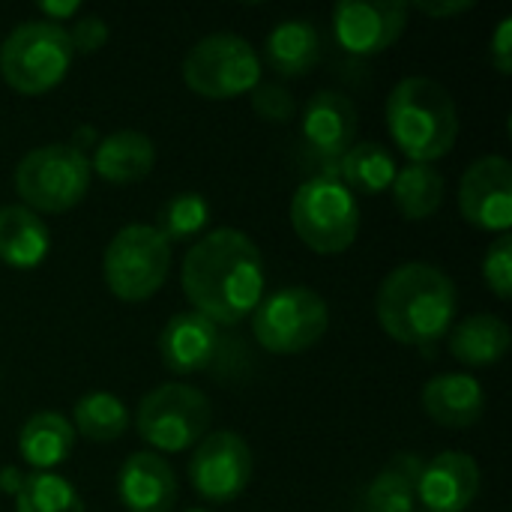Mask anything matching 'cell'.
Instances as JSON below:
<instances>
[{"label": "cell", "instance_id": "21", "mask_svg": "<svg viewBox=\"0 0 512 512\" xmlns=\"http://www.w3.org/2000/svg\"><path fill=\"white\" fill-rule=\"evenodd\" d=\"M264 60L282 78L309 75L321 60V33L306 18L279 21L264 42Z\"/></svg>", "mask_w": 512, "mask_h": 512}, {"label": "cell", "instance_id": "14", "mask_svg": "<svg viewBox=\"0 0 512 512\" xmlns=\"http://www.w3.org/2000/svg\"><path fill=\"white\" fill-rule=\"evenodd\" d=\"M357 138V108L339 90H318L303 108V141L318 162L327 168L324 177H333L336 162L354 147Z\"/></svg>", "mask_w": 512, "mask_h": 512}, {"label": "cell", "instance_id": "33", "mask_svg": "<svg viewBox=\"0 0 512 512\" xmlns=\"http://www.w3.org/2000/svg\"><path fill=\"white\" fill-rule=\"evenodd\" d=\"M489 60L501 75L512 72V18H501L495 36H492V48H489Z\"/></svg>", "mask_w": 512, "mask_h": 512}, {"label": "cell", "instance_id": "4", "mask_svg": "<svg viewBox=\"0 0 512 512\" xmlns=\"http://www.w3.org/2000/svg\"><path fill=\"white\" fill-rule=\"evenodd\" d=\"M72 42L63 24L45 18L18 24L0 45V78L24 96L54 90L72 66Z\"/></svg>", "mask_w": 512, "mask_h": 512}, {"label": "cell", "instance_id": "3", "mask_svg": "<svg viewBox=\"0 0 512 512\" xmlns=\"http://www.w3.org/2000/svg\"><path fill=\"white\" fill-rule=\"evenodd\" d=\"M387 129L411 162L432 165L453 150L459 138V111L441 81L408 75L387 96Z\"/></svg>", "mask_w": 512, "mask_h": 512}, {"label": "cell", "instance_id": "7", "mask_svg": "<svg viewBox=\"0 0 512 512\" xmlns=\"http://www.w3.org/2000/svg\"><path fill=\"white\" fill-rule=\"evenodd\" d=\"M330 327L327 300L306 288L288 285L264 297L252 312V336L270 354H303L315 348Z\"/></svg>", "mask_w": 512, "mask_h": 512}, {"label": "cell", "instance_id": "19", "mask_svg": "<svg viewBox=\"0 0 512 512\" xmlns=\"http://www.w3.org/2000/svg\"><path fill=\"white\" fill-rule=\"evenodd\" d=\"M156 165V144L138 129H120L96 141L90 156V171L102 180L126 186L144 180Z\"/></svg>", "mask_w": 512, "mask_h": 512}, {"label": "cell", "instance_id": "15", "mask_svg": "<svg viewBox=\"0 0 512 512\" xmlns=\"http://www.w3.org/2000/svg\"><path fill=\"white\" fill-rule=\"evenodd\" d=\"M480 492V468L468 453L444 450L423 462L417 480V501L426 512H465Z\"/></svg>", "mask_w": 512, "mask_h": 512}, {"label": "cell", "instance_id": "20", "mask_svg": "<svg viewBox=\"0 0 512 512\" xmlns=\"http://www.w3.org/2000/svg\"><path fill=\"white\" fill-rule=\"evenodd\" d=\"M51 252L48 225L24 204L0 207V261L12 270H33Z\"/></svg>", "mask_w": 512, "mask_h": 512}, {"label": "cell", "instance_id": "27", "mask_svg": "<svg viewBox=\"0 0 512 512\" xmlns=\"http://www.w3.org/2000/svg\"><path fill=\"white\" fill-rule=\"evenodd\" d=\"M72 429L75 435L81 432V438L87 441H117L129 429V408L114 393H87L72 408Z\"/></svg>", "mask_w": 512, "mask_h": 512}, {"label": "cell", "instance_id": "30", "mask_svg": "<svg viewBox=\"0 0 512 512\" xmlns=\"http://www.w3.org/2000/svg\"><path fill=\"white\" fill-rule=\"evenodd\" d=\"M249 99H252V111L267 123H288L297 114L294 93L285 84H273V81L255 84L249 90Z\"/></svg>", "mask_w": 512, "mask_h": 512}, {"label": "cell", "instance_id": "37", "mask_svg": "<svg viewBox=\"0 0 512 512\" xmlns=\"http://www.w3.org/2000/svg\"><path fill=\"white\" fill-rule=\"evenodd\" d=\"M189 512H207V510H189Z\"/></svg>", "mask_w": 512, "mask_h": 512}, {"label": "cell", "instance_id": "5", "mask_svg": "<svg viewBox=\"0 0 512 512\" xmlns=\"http://www.w3.org/2000/svg\"><path fill=\"white\" fill-rule=\"evenodd\" d=\"M291 228L318 255H339L360 234V204L336 177H309L291 198Z\"/></svg>", "mask_w": 512, "mask_h": 512}, {"label": "cell", "instance_id": "12", "mask_svg": "<svg viewBox=\"0 0 512 512\" xmlns=\"http://www.w3.org/2000/svg\"><path fill=\"white\" fill-rule=\"evenodd\" d=\"M408 12L402 0H342L333 6L336 42L357 57L381 54L405 33Z\"/></svg>", "mask_w": 512, "mask_h": 512}, {"label": "cell", "instance_id": "31", "mask_svg": "<svg viewBox=\"0 0 512 512\" xmlns=\"http://www.w3.org/2000/svg\"><path fill=\"white\" fill-rule=\"evenodd\" d=\"M483 279L495 291V297L510 300L512 297V237L498 234V240L483 255Z\"/></svg>", "mask_w": 512, "mask_h": 512}, {"label": "cell", "instance_id": "18", "mask_svg": "<svg viewBox=\"0 0 512 512\" xmlns=\"http://www.w3.org/2000/svg\"><path fill=\"white\" fill-rule=\"evenodd\" d=\"M423 408L438 426L468 429L483 417L486 393H483V384L474 375L447 372V375H435L423 387Z\"/></svg>", "mask_w": 512, "mask_h": 512}, {"label": "cell", "instance_id": "17", "mask_svg": "<svg viewBox=\"0 0 512 512\" xmlns=\"http://www.w3.org/2000/svg\"><path fill=\"white\" fill-rule=\"evenodd\" d=\"M120 504L129 512H171L177 504V477L156 453H132L117 477Z\"/></svg>", "mask_w": 512, "mask_h": 512}, {"label": "cell", "instance_id": "24", "mask_svg": "<svg viewBox=\"0 0 512 512\" xmlns=\"http://www.w3.org/2000/svg\"><path fill=\"white\" fill-rule=\"evenodd\" d=\"M507 351H510V327L489 312L465 318L450 333V354L471 369L495 366L504 360Z\"/></svg>", "mask_w": 512, "mask_h": 512}, {"label": "cell", "instance_id": "16", "mask_svg": "<svg viewBox=\"0 0 512 512\" xmlns=\"http://www.w3.org/2000/svg\"><path fill=\"white\" fill-rule=\"evenodd\" d=\"M222 351V333L213 321L198 312H177L159 333V357L162 366L174 375H195Z\"/></svg>", "mask_w": 512, "mask_h": 512}, {"label": "cell", "instance_id": "10", "mask_svg": "<svg viewBox=\"0 0 512 512\" xmlns=\"http://www.w3.org/2000/svg\"><path fill=\"white\" fill-rule=\"evenodd\" d=\"M210 399L186 384H162L150 390L135 411V429L156 453H183L198 447L210 429Z\"/></svg>", "mask_w": 512, "mask_h": 512}, {"label": "cell", "instance_id": "8", "mask_svg": "<svg viewBox=\"0 0 512 512\" xmlns=\"http://www.w3.org/2000/svg\"><path fill=\"white\" fill-rule=\"evenodd\" d=\"M171 243L153 225L120 228L102 255L105 285L117 300L141 303L150 300L168 279Z\"/></svg>", "mask_w": 512, "mask_h": 512}, {"label": "cell", "instance_id": "36", "mask_svg": "<svg viewBox=\"0 0 512 512\" xmlns=\"http://www.w3.org/2000/svg\"><path fill=\"white\" fill-rule=\"evenodd\" d=\"M21 483H24V474H21V471H15V468H3V471H0V492L18 495Z\"/></svg>", "mask_w": 512, "mask_h": 512}, {"label": "cell", "instance_id": "29", "mask_svg": "<svg viewBox=\"0 0 512 512\" xmlns=\"http://www.w3.org/2000/svg\"><path fill=\"white\" fill-rule=\"evenodd\" d=\"M207 222H210V204L198 192H180L162 204L153 228L168 243H186L195 240L207 228Z\"/></svg>", "mask_w": 512, "mask_h": 512}, {"label": "cell", "instance_id": "22", "mask_svg": "<svg viewBox=\"0 0 512 512\" xmlns=\"http://www.w3.org/2000/svg\"><path fill=\"white\" fill-rule=\"evenodd\" d=\"M420 471V453H396L387 468L363 489L354 512H414Z\"/></svg>", "mask_w": 512, "mask_h": 512}, {"label": "cell", "instance_id": "2", "mask_svg": "<svg viewBox=\"0 0 512 512\" xmlns=\"http://www.w3.org/2000/svg\"><path fill=\"white\" fill-rule=\"evenodd\" d=\"M459 294L453 279L426 261H411L387 273L378 288L375 312L384 333L402 345H432L450 333Z\"/></svg>", "mask_w": 512, "mask_h": 512}, {"label": "cell", "instance_id": "26", "mask_svg": "<svg viewBox=\"0 0 512 512\" xmlns=\"http://www.w3.org/2000/svg\"><path fill=\"white\" fill-rule=\"evenodd\" d=\"M393 201L396 210L408 219V222H420L438 213V207L444 204V174L435 165H417L408 162L405 168L396 171L393 177Z\"/></svg>", "mask_w": 512, "mask_h": 512}, {"label": "cell", "instance_id": "11", "mask_svg": "<svg viewBox=\"0 0 512 512\" xmlns=\"http://www.w3.org/2000/svg\"><path fill=\"white\" fill-rule=\"evenodd\" d=\"M255 462L249 444L237 432H210L198 441L189 459L192 489L210 504H228L240 498L252 480Z\"/></svg>", "mask_w": 512, "mask_h": 512}, {"label": "cell", "instance_id": "23", "mask_svg": "<svg viewBox=\"0 0 512 512\" xmlns=\"http://www.w3.org/2000/svg\"><path fill=\"white\" fill-rule=\"evenodd\" d=\"M75 450V429L57 411H39L27 417L18 432V453L36 471H51Z\"/></svg>", "mask_w": 512, "mask_h": 512}, {"label": "cell", "instance_id": "35", "mask_svg": "<svg viewBox=\"0 0 512 512\" xmlns=\"http://www.w3.org/2000/svg\"><path fill=\"white\" fill-rule=\"evenodd\" d=\"M39 9L48 15L45 21H51V24H63V21H69V18H75V15L81 12V3H78V0H69V3H42Z\"/></svg>", "mask_w": 512, "mask_h": 512}, {"label": "cell", "instance_id": "9", "mask_svg": "<svg viewBox=\"0 0 512 512\" xmlns=\"http://www.w3.org/2000/svg\"><path fill=\"white\" fill-rule=\"evenodd\" d=\"M183 81L204 99H237L261 84V57L237 33H210L186 51Z\"/></svg>", "mask_w": 512, "mask_h": 512}, {"label": "cell", "instance_id": "13", "mask_svg": "<svg viewBox=\"0 0 512 512\" xmlns=\"http://www.w3.org/2000/svg\"><path fill=\"white\" fill-rule=\"evenodd\" d=\"M459 213L480 231L507 234L512 225V165L504 156L477 159L459 183Z\"/></svg>", "mask_w": 512, "mask_h": 512}, {"label": "cell", "instance_id": "28", "mask_svg": "<svg viewBox=\"0 0 512 512\" xmlns=\"http://www.w3.org/2000/svg\"><path fill=\"white\" fill-rule=\"evenodd\" d=\"M15 512H84V501L66 477L33 471L15 495Z\"/></svg>", "mask_w": 512, "mask_h": 512}, {"label": "cell", "instance_id": "32", "mask_svg": "<svg viewBox=\"0 0 512 512\" xmlns=\"http://www.w3.org/2000/svg\"><path fill=\"white\" fill-rule=\"evenodd\" d=\"M69 42L75 54H96L105 42H108V24L99 15H81L72 21Z\"/></svg>", "mask_w": 512, "mask_h": 512}, {"label": "cell", "instance_id": "6", "mask_svg": "<svg viewBox=\"0 0 512 512\" xmlns=\"http://www.w3.org/2000/svg\"><path fill=\"white\" fill-rule=\"evenodd\" d=\"M90 156L72 144H42L15 168V192L33 213H66L90 189Z\"/></svg>", "mask_w": 512, "mask_h": 512}, {"label": "cell", "instance_id": "1", "mask_svg": "<svg viewBox=\"0 0 512 512\" xmlns=\"http://www.w3.org/2000/svg\"><path fill=\"white\" fill-rule=\"evenodd\" d=\"M183 291L192 312L216 327L246 321L264 300V258L255 240L237 228H219L201 237L183 258Z\"/></svg>", "mask_w": 512, "mask_h": 512}, {"label": "cell", "instance_id": "25", "mask_svg": "<svg viewBox=\"0 0 512 512\" xmlns=\"http://www.w3.org/2000/svg\"><path fill=\"white\" fill-rule=\"evenodd\" d=\"M399 165L393 159V153L378 144V141H354V147L336 162L333 177L351 189V192H363V195H381L393 186Z\"/></svg>", "mask_w": 512, "mask_h": 512}, {"label": "cell", "instance_id": "34", "mask_svg": "<svg viewBox=\"0 0 512 512\" xmlns=\"http://www.w3.org/2000/svg\"><path fill=\"white\" fill-rule=\"evenodd\" d=\"M408 6H414L417 12L432 15V18H453V15L471 12L477 3L474 0H417V3H408Z\"/></svg>", "mask_w": 512, "mask_h": 512}]
</instances>
